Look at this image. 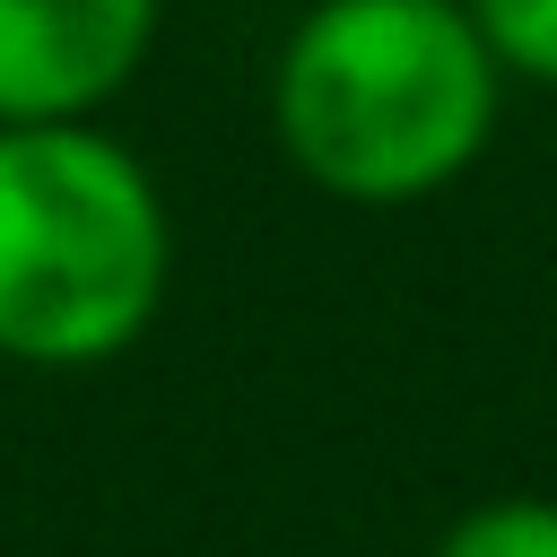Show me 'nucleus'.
<instances>
[{"label": "nucleus", "instance_id": "f03ea898", "mask_svg": "<svg viewBox=\"0 0 557 557\" xmlns=\"http://www.w3.org/2000/svg\"><path fill=\"white\" fill-rule=\"evenodd\" d=\"M174 218L104 122H0V357L87 374L148 339Z\"/></svg>", "mask_w": 557, "mask_h": 557}, {"label": "nucleus", "instance_id": "20e7f679", "mask_svg": "<svg viewBox=\"0 0 557 557\" xmlns=\"http://www.w3.org/2000/svg\"><path fill=\"white\" fill-rule=\"evenodd\" d=\"M426 557H557V496H487L453 513Z\"/></svg>", "mask_w": 557, "mask_h": 557}, {"label": "nucleus", "instance_id": "7ed1b4c3", "mask_svg": "<svg viewBox=\"0 0 557 557\" xmlns=\"http://www.w3.org/2000/svg\"><path fill=\"white\" fill-rule=\"evenodd\" d=\"M165 0H0V122H96L157 44Z\"/></svg>", "mask_w": 557, "mask_h": 557}, {"label": "nucleus", "instance_id": "f257e3e1", "mask_svg": "<svg viewBox=\"0 0 557 557\" xmlns=\"http://www.w3.org/2000/svg\"><path fill=\"white\" fill-rule=\"evenodd\" d=\"M505 113V61L470 0H313L270 61L287 165L348 209H409L461 183Z\"/></svg>", "mask_w": 557, "mask_h": 557}, {"label": "nucleus", "instance_id": "39448f33", "mask_svg": "<svg viewBox=\"0 0 557 557\" xmlns=\"http://www.w3.org/2000/svg\"><path fill=\"white\" fill-rule=\"evenodd\" d=\"M487 52L505 61V78L557 87V0H470Z\"/></svg>", "mask_w": 557, "mask_h": 557}]
</instances>
